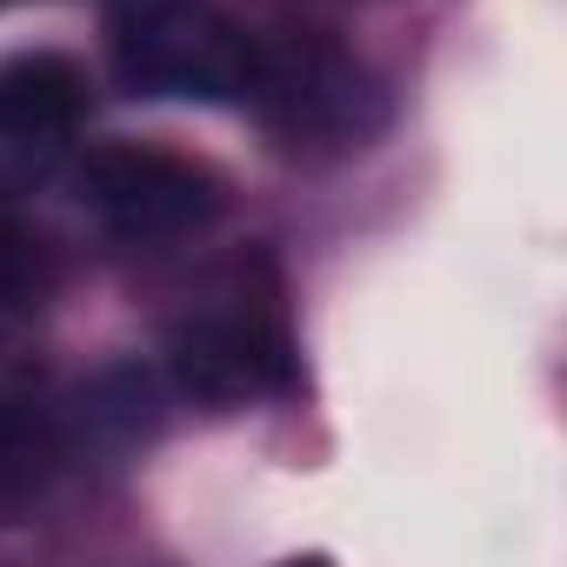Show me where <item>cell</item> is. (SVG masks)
I'll return each instance as SVG.
<instances>
[{
  "label": "cell",
  "instance_id": "3957f363",
  "mask_svg": "<svg viewBox=\"0 0 567 567\" xmlns=\"http://www.w3.org/2000/svg\"><path fill=\"white\" fill-rule=\"evenodd\" d=\"M167 361H174V381L194 401H214V408H240V401H260V394L295 388L288 321H280L274 295H254L247 288V274L220 280L200 308L181 315Z\"/></svg>",
  "mask_w": 567,
  "mask_h": 567
},
{
  "label": "cell",
  "instance_id": "6da1fadb",
  "mask_svg": "<svg viewBox=\"0 0 567 567\" xmlns=\"http://www.w3.org/2000/svg\"><path fill=\"white\" fill-rule=\"evenodd\" d=\"M240 101L288 147H308V154L368 147V134L381 127V94L368 68L321 34H260Z\"/></svg>",
  "mask_w": 567,
  "mask_h": 567
},
{
  "label": "cell",
  "instance_id": "8992f818",
  "mask_svg": "<svg viewBox=\"0 0 567 567\" xmlns=\"http://www.w3.org/2000/svg\"><path fill=\"white\" fill-rule=\"evenodd\" d=\"M54 467V427L21 408V401H0V514L21 507Z\"/></svg>",
  "mask_w": 567,
  "mask_h": 567
},
{
  "label": "cell",
  "instance_id": "7a4b0ae2",
  "mask_svg": "<svg viewBox=\"0 0 567 567\" xmlns=\"http://www.w3.org/2000/svg\"><path fill=\"white\" fill-rule=\"evenodd\" d=\"M254 41L214 0H114V61L141 94L240 101Z\"/></svg>",
  "mask_w": 567,
  "mask_h": 567
},
{
  "label": "cell",
  "instance_id": "5b68a950",
  "mask_svg": "<svg viewBox=\"0 0 567 567\" xmlns=\"http://www.w3.org/2000/svg\"><path fill=\"white\" fill-rule=\"evenodd\" d=\"M81 121V81L61 61H28L0 74V200L54 174Z\"/></svg>",
  "mask_w": 567,
  "mask_h": 567
},
{
  "label": "cell",
  "instance_id": "52a82bcc",
  "mask_svg": "<svg viewBox=\"0 0 567 567\" xmlns=\"http://www.w3.org/2000/svg\"><path fill=\"white\" fill-rule=\"evenodd\" d=\"M0 8H8V0H0Z\"/></svg>",
  "mask_w": 567,
  "mask_h": 567
},
{
  "label": "cell",
  "instance_id": "277c9868",
  "mask_svg": "<svg viewBox=\"0 0 567 567\" xmlns=\"http://www.w3.org/2000/svg\"><path fill=\"white\" fill-rule=\"evenodd\" d=\"M81 207L134 247L200 234L220 214V181L161 147H94L81 161Z\"/></svg>",
  "mask_w": 567,
  "mask_h": 567
}]
</instances>
